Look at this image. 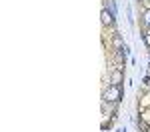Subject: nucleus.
I'll return each instance as SVG.
<instances>
[{
    "label": "nucleus",
    "instance_id": "nucleus-7",
    "mask_svg": "<svg viewBox=\"0 0 150 132\" xmlns=\"http://www.w3.org/2000/svg\"><path fill=\"white\" fill-rule=\"evenodd\" d=\"M148 30H150V26H148Z\"/></svg>",
    "mask_w": 150,
    "mask_h": 132
},
{
    "label": "nucleus",
    "instance_id": "nucleus-5",
    "mask_svg": "<svg viewBox=\"0 0 150 132\" xmlns=\"http://www.w3.org/2000/svg\"><path fill=\"white\" fill-rule=\"evenodd\" d=\"M138 128H140V132H148V124L140 118V120H138Z\"/></svg>",
    "mask_w": 150,
    "mask_h": 132
},
{
    "label": "nucleus",
    "instance_id": "nucleus-3",
    "mask_svg": "<svg viewBox=\"0 0 150 132\" xmlns=\"http://www.w3.org/2000/svg\"><path fill=\"white\" fill-rule=\"evenodd\" d=\"M102 24H114V18H112V14L106 10V8H102Z\"/></svg>",
    "mask_w": 150,
    "mask_h": 132
},
{
    "label": "nucleus",
    "instance_id": "nucleus-1",
    "mask_svg": "<svg viewBox=\"0 0 150 132\" xmlns=\"http://www.w3.org/2000/svg\"><path fill=\"white\" fill-rule=\"evenodd\" d=\"M122 98V86L120 84H108V90L104 92V100L108 102H118Z\"/></svg>",
    "mask_w": 150,
    "mask_h": 132
},
{
    "label": "nucleus",
    "instance_id": "nucleus-2",
    "mask_svg": "<svg viewBox=\"0 0 150 132\" xmlns=\"http://www.w3.org/2000/svg\"><path fill=\"white\" fill-rule=\"evenodd\" d=\"M120 82H122V70L116 68V70L112 72V76H110V84H120Z\"/></svg>",
    "mask_w": 150,
    "mask_h": 132
},
{
    "label": "nucleus",
    "instance_id": "nucleus-6",
    "mask_svg": "<svg viewBox=\"0 0 150 132\" xmlns=\"http://www.w3.org/2000/svg\"><path fill=\"white\" fill-rule=\"evenodd\" d=\"M142 40H144V44H146V46L150 48V30H148V32H144V34H142Z\"/></svg>",
    "mask_w": 150,
    "mask_h": 132
},
{
    "label": "nucleus",
    "instance_id": "nucleus-4",
    "mask_svg": "<svg viewBox=\"0 0 150 132\" xmlns=\"http://www.w3.org/2000/svg\"><path fill=\"white\" fill-rule=\"evenodd\" d=\"M142 22H144V26H146V28L150 26V8H146V10H144V14H142Z\"/></svg>",
    "mask_w": 150,
    "mask_h": 132
}]
</instances>
